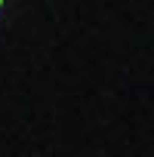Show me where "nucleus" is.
I'll return each mask as SVG.
<instances>
[{
  "mask_svg": "<svg viewBox=\"0 0 154 157\" xmlns=\"http://www.w3.org/2000/svg\"><path fill=\"white\" fill-rule=\"evenodd\" d=\"M0 3H3V0H0Z\"/></svg>",
  "mask_w": 154,
  "mask_h": 157,
  "instance_id": "obj_1",
  "label": "nucleus"
}]
</instances>
